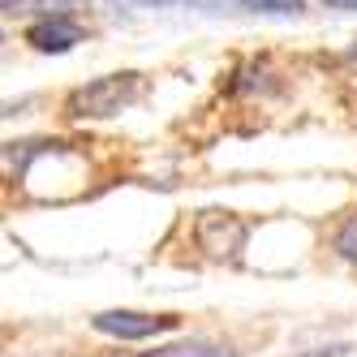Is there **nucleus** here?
<instances>
[{
  "label": "nucleus",
  "instance_id": "obj_1",
  "mask_svg": "<svg viewBox=\"0 0 357 357\" xmlns=\"http://www.w3.org/2000/svg\"><path fill=\"white\" fill-rule=\"evenodd\" d=\"M142 82L138 73H112V78H95L91 86L73 91L69 99V112L73 116H116L121 108H130L138 99Z\"/></svg>",
  "mask_w": 357,
  "mask_h": 357
},
{
  "label": "nucleus",
  "instance_id": "obj_2",
  "mask_svg": "<svg viewBox=\"0 0 357 357\" xmlns=\"http://www.w3.org/2000/svg\"><path fill=\"white\" fill-rule=\"evenodd\" d=\"M91 323H95V331L116 336V340H146V336H160V331L176 327L172 314H138V310H104Z\"/></svg>",
  "mask_w": 357,
  "mask_h": 357
},
{
  "label": "nucleus",
  "instance_id": "obj_3",
  "mask_svg": "<svg viewBox=\"0 0 357 357\" xmlns=\"http://www.w3.org/2000/svg\"><path fill=\"white\" fill-rule=\"evenodd\" d=\"M26 39L39 47V52H69V47L82 39V31L73 26V22H65V17H43L26 31Z\"/></svg>",
  "mask_w": 357,
  "mask_h": 357
},
{
  "label": "nucleus",
  "instance_id": "obj_4",
  "mask_svg": "<svg viewBox=\"0 0 357 357\" xmlns=\"http://www.w3.org/2000/svg\"><path fill=\"white\" fill-rule=\"evenodd\" d=\"M146 357H228V353H224V349H211V344H202V340H185V344L155 349V353H146Z\"/></svg>",
  "mask_w": 357,
  "mask_h": 357
},
{
  "label": "nucleus",
  "instance_id": "obj_5",
  "mask_svg": "<svg viewBox=\"0 0 357 357\" xmlns=\"http://www.w3.org/2000/svg\"><path fill=\"white\" fill-rule=\"evenodd\" d=\"M250 13H301V0H233Z\"/></svg>",
  "mask_w": 357,
  "mask_h": 357
},
{
  "label": "nucleus",
  "instance_id": "obj_6",
  "mask_svg": "<svg viewBox=\"0 0 357 357\" xmlns=\"http://www.w3.org/2000/svg\"><path fill=\"white\" fill-rule=\"evenodd\" d=\"M336 250L344 254V259H349V263H357V220L340 228V237H336Z\"/></svg>",
  "mask_w": 357,
  "mask_h": 357
},
{
  "label": "nucleus",
  "instance_id": "obj_7",
  "mask_svg": "<svg viewBox=\"0 0 357 357\" xmlns=\"http://www.w3.org/2000/svg\"><path fill=\"white\" fill-rule=\"evenodd\" d=\"M112 5H125V9H176V0H112Z\"/></svg>",
  "mask_w": 357,
  "mask_h": 357
},
{
  "label": "nucleus",
  "instance_id": "obj_8",
  "mask_svg": "<svg viewBox=\"0 0 357 357\" xmlns=\"http://www.w3.org/2000/svg\"><path fill=\"white\" fill-rule=\"evenodd\" d=\"M340 349H305V353H289V357H336Z\"/></svg>",
  "mask_w": 357,
  "mask_h": 357
},
{
  "label": "nucleus",
  "instance_id": "obj_9",
  "mask_svg": "<svg viewBox=\"0 0 357 357\" xmlns=\"http://www.w3.org/2000/svg\"><path fill=\"white\" fill-rule=\"evenodd\" d=\"M327 9H349V13H357V0H323Z\"/></svg>",
  "mask_w": 357,
  "mask_h": 357
},
{
  "label": "nucleus",
  "instance_id": "obj_10",
  "mask_svg": "<svg viewBox=\"0 0 357 357\" xmlns=\"http://www.w3.org/2000/svg\"><path fill=\"white\" fill-rule=\"evenodd\" d=\"M190 5V9H215V0H176V9Z\"/></svg>",
  "mask_w": 357,
  "mask_h": 357
}]
</instances>
